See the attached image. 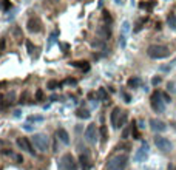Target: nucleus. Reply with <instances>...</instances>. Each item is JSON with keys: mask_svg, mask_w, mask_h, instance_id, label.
I'll use <instances>...</instances> for the list:
<instances>
[{"mask_svg": "<svg viewBox=\"0 0 176 170\" xmlns=\"http://www.w3.org/2000/svg\"><path fill=\"white\" fill-rule=\"evenodd\" d=\"M26 28L30 33H40L42 31V20L39 19V17H30V20L26 22Z\"/></svg>", "mask_w": 176, "mask_h": 170, "instance_id": "8", "label": "nucleus"}, {"mask_svg": "<svg viewBox=\"0 0 176 170\" xmlns=\"http://www.w3.org/2000/svg\"><path fill=\"white\" fill-rule=\"evenodd\" d=\"M11 34H13V37H14L17 42H22V39H23V33H22V28H20V26H13Z\"/></svg>", "mask_w": 176, "mask_h": 170, "instance_id": "18", "label": "nucleus"}, {"mask_svg": "<svg viewBox=\"0 0 176 170\" xmlns=\"http://www.w3.org/2000/svg\"><path fill=\"white\" fill-rule=\"evenodd\" d=\"M97 36L102 39V40H107L110 36H111V28L108 23H102L99 28H97Z\"/></svg>", "mask_w": 176, "mask_h": 170, "instance_id": "13", "label": "nucleus"}, {"mask_svg": "<svg viewBox=\"0 0 176 170\" xmlns=\"http://www.w3.org/2000/svg\"><path fill=\"white\" fill-rule=\"evenodd\" d=\"M76 116L77 118H80V119H90V111L88 110H85V108H79L77 111H76Z\"/></svg>", "mask_w": 176, "mask_h": 170, "instance_id": "22", "label": "nucleus"}, {"mask_svg": "<svg viewBox=\"0 0 176 170\" xmlns=\"http://www.w3.org/2000/svg\"><path fill=\"white\" fill-rule=\"evenodd\" d=\"M91 45H93V48H105V43L104 42H99V40H94Z\"/></svg>", "mask_w": 176, "mask_h": 170, "instance_id": "31", "label": "nucleus"}, {"mask_svg": "<svg viewBox=\"0 0 176 170\" xmlns=\"http://www.w3.org/2000/svg\"><path fill=\"white\" fill-rule=\"evenodd\" d=\"M50 2H51V3H56V2H57V0H50Z\"/></svg>", "mask_w": 176, "mask_h": 170, "instance_id": "48", "label": "nucleus"}, {"mask_svg": "<svg viewBox=\"0 0 176 170\" xmlns=\"http://www.w3.org/2000/svg\"><path fill=\"white\" fill-rule=\"evenodd\" d=\"M99 135H100V141H102V144H105V142L108 141V130L105 125H102V127L99 128Z\"/></svg>", "mask_w": 176, "mask_h": 170, "instance_id": "19", "label": "nucleus"}, {"mask_svg": "<svg viewBox=\"0 0 176 170\" xmlns=\"http://www.w3.org/2000/svg\"><path fill=\"white\" fill-rule=\"evenodd\" d=\"M120 108L119 107H114L113 110H111V114H110V122H111V125H113V128H117V121H119V118H120Z\"/></svg>", "mask_w": 176, "mask_h": 170, "instance_id": "15", "label": "nucleus"}, {"mask_svg": "<svg viewBox=\"0 0 176 170\" xmlns=\"http://www.w3.org/2000/svg\"><path fill=\"white\" fill-rule=\"evenodd\" d=\"M42 99H43V90L39 88V90L36 91V101H42Z\"/></svg>", "mask_w": 176, "mask_h": 170, "instance_id": "32", "label": "nucleus"}, {"mask_svg": "<svg viewBox=\"0 0 176 170\" xmlns=\"http://www.w3.org/2000/svg\"><path fill=\"white\" fill-rule=\"evenodd\" d=\"M17 146H19V148H20V150L28 151L30 155H34V148H33V146H31V142H30V139H28V138H25V136L17 138Z\"/></svg>", "mask_w": 176, "mask_h": 170, "instance_id": "9", "label": "nucleus"}, {"mask_svg": "<svg viewBox=\"0 0 176 170\" xmlns=\"http://www.w3.org/2000/svg\"><path fill=\"white\" fill-rule=\"evenodd\" d=\"M25 45H26V50H28V53L30 54H33L34 53V48H33V43H31V40L28 39V40H25Z\"/></svg>", "mask_w": 176, "mask_h": 170, "instance_id": "29", "label": "nucleus"}, {"mask_svg": "<svg viewBox=\"0 0 176 170\" xmlns=\"http://www.w3.org/2000/svg\"><path fill=\"white\" fill-rule=\"evenodd\" d=\"M5 45H6V40L5 39H0V54L5 51Z\"/></svg>", "mask_w": 176, "mask_h": 170, "instance_id": "43", "label": "nucleus"}, {"mask_svg": "<svg viewBox=\"0 0 176 170\" xmlns=\"http://www.w3.org/2000/svg\"><path fill=\"white\" fill-rule=\"evenodd\" d=\"M11 6H13V5H11V2H9V0H2V3H0V8H2L3 11H8Z\"/></svg>", "mask_w": 176, "mask_h": 170, "instance_id": "27", "label": "nucleus"}, {"mask_svg": "<svg viewBox=\"0 0 176 170\" xmlns=\"http://www.w3.org/2000/svg\"><path fill=\"white\" fill-rule=\"evenodd\" d=\"M119 45H120V48H125V45H127V40H125V36L122 34L120 36V40H119Z\"/></svg>", "mask_w": 176, "mask_h": 170, "instance_id": "40", "label": "nucleus"}, {"mask_svg": "<svg viewBox=\"0 0 176 170\" xmlns=\"http://www.w3.org/2000/svg\"><path fill=\"white\" fill-rule=\"evenodd\" d=\"M128 87L130 88H137L139 85L142 84V80H141V77H131V79H128Z\"/></svg>", "mask_w": 176, "mask_h": 170, "instance_id": "20", "label": "nucleus"}, {"mask_svg": "<svg viewBox=\"0 0 176 170\" xmlns=\"http://www.w3.org/2000/svg\"><path fill=\"white\" fill-rule=\"evenodd\" d=\"M154 144H156V147L159 148L161 151H164V153H169V151H172V142L167 139V138H164V136H154Z\"/></svg>", "mask_w": 176, "mask_h": 170, "instance_id": "7", "label": "nucleus"}, {"mask_svg": "<svg viewBox=\"0 0 176 170\" xmlns=\"http://www.w3.org/2000/svg\"><path fill=\"white\" fill-rule=\"evenodd\" d=\"M70 65L74 67V68H80L83 71H88L90 70V64H88L87 60H76V62H71Z\"/></svg>", "mask_w": 176, "mask_h": 170, "instance_id": "17", "label": "nucleus"}, {"mask_svg": "<svg viewBox=\"0 0 176 170\" xmlns=\"http://www.w3.org/2000/svg\"><path fill=\"white\" fill-rule=\"evenodd\" d=\"M131 135H133V139H139V138H141V135H139V131H137V127H136V122L131 124Z\"/></svg>", "mask_w": 176, "mask_h": 170, "instance_id": "26", "label": "nucleus"}, {"mask_svg": "<svg viewBox=\"0 0 176 170\" xmlns=\"http://www.w3.org/2000/svg\"><path fill=\"white\" fill-rule=\"evenodd\" d=\"M104 20H105V23H111V16H110V13L108 11H104Z\"/></svg>", "mask_w": 176, "mask_h": 170, "instance_id": "35", "label": "nucleus"}, {"mask_svg": "<svg viewBox=\"0 0 176 170\" xmlns=\"http://www.w3.org/2000/svg\"><path fill=\"white\" fill-rule=\"evenodd\" d=\"M63 84H68V85H76V84H77V80H76V79H65V80H63Z\"/></svg>", "mask_w": 176, "mask_h": 170, "instance_id": "42", "label": "nucleus"}, {"mask_svg": "<svg viewBox=\"0 0 176 170\" xmlns=\"http://www.w3.org/2000/svg\"><path fill=\"white\" fill-rule=\"evenodd\" d=\"M62 84H59L57 80H50L48 84H46V88H48V90H56V88H59Z\"/></svg>", "mask_w": 176, "mask_h": 170, "instance_id": "25", "label": "nucleus"}, {"mask_svg": "<svg viewBox=\"0 0 176 170\" xmlns=\"http://www.w3.org/2000/svg\"><path fill=\"white\" fill-rule=\"evenodd\" d=\"M14 158H16L17 163H23V156H22V155H16Z\"/></svg>", "mask_w": 176, "mask_h": 170, "instance_id": "45", "label": "nucleus"}, {"mask_svg": "<svg viewBox=\"0 0 176 170\" xmlns=\"http://www.w3.org/2000/svg\"><path fill=\"white\" fill-rule=\"evenodd\" d=\"M167 23H169V26L172 30H176V16L175 14H169V17H167Z\"/></svg>", "mask_w": 176, "mask_h": 170, "instance_id": "24", "label": "nucleus"}, {"mask_svg": "<svg viewBox=\"0 0 176 170\" xmlns=\"http://www.w3.org/2000/svg\"><path fill=\"white\" fill-rule=\"evenodd\" d=\"M162 97H164V101H165V104H169V102H172V97L167 94V93H162Z\"/></svg>", "mask_w": 176, "mask_h": 170, "instance_id": "44", "label": "nucleus"}, {"mask_svg": "<svg viewBox=\"0 0 176 170\" xmlns=\"http://www.w3.org/2000/svg\"><path fill=\"white\" fill-rule=\"evenodd\" d=\"M130 130H131V127H125V128H124V131H122V138H124V139H127V138H128V135H130Z\"/></svg>", "mask_w": 176, "mask_h": 170, "instance_id": "39", "label": "nucleus"}, {"mask_svg": "<svg viewBox=\"0 0 176 170\" xmlns=\"http://www.w3.org/2000/svg\"><path fill=\"white\" fill-rule=\"evenodd\" d=\"M167 88H169V91L176 93V84L175 82H169V84H167Z\"/></svg>", "mask_w": 176, "mask_h": 170, "instance_id": "34", "label": "nucleus"}, {"mask_svg": "<svg viewBox=\"0 0 176 170\" xmlns=\"http://www.w3.org/2000/svg\"><path fill=\"white\" fill-rule=\"evenodd\" d=\"M33 144L39 151H46L50 147V138L45 133H36L33 136Z\"/></svg>", "mask_w": 176, "mask_h": 170, "instance_id": "4", "label": "nucleus"}, {"mask_svg": "<svg viewBox=\"0 0 176 170\" xmlns=\"http://www.w3.org/2000/svg\"><path fill=\"white\" fill-rule=\"evenodd\" d=\"M43 121V116H30V118H28V122H42Z\"/></svg>", "mask_w": 176, "mask_h": 170, "instance_id": "28", "label": "nucleus"}, {"mask_svg": "<svg viewBox=\"0 0 176 170\" xmlns=\"http://www.w3.org/2000/svg\"><path fill=\"white\" fill-rule=\"evenodd\" d=\"M127 119H128V113H127V111H122V113H120L119 121H117V128L124 127V125L127 124Z\"/></svg>", "mask_w": 176, "mask_h": 170, "instance_id": "23", "label": "nucleus"}, {"mask_svg": "<svg viewBox=\"0 0 176 170\" xmlns=\"http://www.w3.org/2000/svg\"><path fill=\"white\" fill-rule=\"evenodd\" d=\"M79 163H80V167L82 170H90L91 169V158H90V153H88V150L87 148H83V151L80 153L79 156Z\"/></svg>", "mask_w": 176, "mask_h": 170, "instance_id": "10", "label": "nucleus"}, {"mask_svg": "<svg viewBox=\"0 0 176 170\" xmlns=\"http://www.w3.org/2000/svg\"><path fill=\"white\" fill-rule=\"evenodd\" d=\"M139 6H141V8H145V10H151V8L154 6V2H150V3H141Z\"/></svg>", "mask_w": 176, "mask_h": 170, "instance_id": "36", "label": "nucleus"}, {"mask_svg": "<svg viewBox=\"0 0 176 170\" xmlns=\"http://www.w3.org/2000/svg\"><path fill=\"white\" fill-rule=\"evenodd\" d=\"M120 94H122V97H124V101H125L127 104H130V102H131V96H130L128 93H125V91H120Z\"/></svg>", "mask_w": 176, "mask_h": 170, "instance_id": "33", "label": "nucleus"}, {"mask_svg": "<svg viewBox=\"0 0 176 170\" xmlns=\"http://www.w3.org/2000/svg\"><path fill=\"white\" fill-rule=\"evenodd\" d=\"M150 128L153 130V131H156V133H161V131H165L167 130V125H165V122L164 121H161V119H150Z\"/></svg>", "mask_w": 176, "mask_h": 170, "instance_id": "12", "label": "nucleus"}, {"mask_svg": "<svg viewBox=\"0 0 176 170\" xmlns=\"http://www.w3.org/2000/svg\"><path fill=\"white\" fill-rule=\"evenodd\" d=\"M150 105L151 108L156 111V113H164L165 110V101L162 97V93L161 91H154L150 97Z\"/></svg>", "mask_w": 176, "mask_h": 170, "instance_id": "5", "label": "nucleus"}, {"mask_svg": "<svg viewBox=\"0 0 176 170\" xmlns=\"http://www.w3.org/2000/svg\"><path fill=\"white\" fill-rule=\"evenodd\" d=\"M23 2H25V3H28V2H30V0H23Z\"/></svg>", "mask_w": 176, "mask_h": 170, "instance_id": "49", "label": "nucleus"}, {"mask_svg": "<svg viewBox=\"0 0 176 170\" xmlns=\"http://www.w3.org/2000/svg\"><path fill=\"white\" fill-rule=\"evenodd\" d=\"M147 155H148V144H147V142H142L141 148H139V150L136 151V155H134V161H136V163L145 161V159H147Z\"/></svg>", "mask_w": 176, "mask_h": 170, "instance_id": "11", "label": "nucleus"}, {"mask_svg": "<svg viewBox=\"0 0 176 170\" xmlns=\"http://www.w3.org/2000/svg\"><path fill=\"white\" fill-rule=\"evenodd\" d=\"M2 101H3V99H2V97H0V110H2V108H3V107H5V105H3V102H2Z\"/></svg>", "mask_w": 176, "mask_h": 170, "instance_id": "47", "label": "nucleus"}, {"mask_svg": "<svg viewBox=\"0 0 176 170\" xmlns=\"http://www.w3.org/2000/svg\"><path fill=\"white\" fill-rule=\"evenodd\" d=\"M161 80H162L161 76H156V77L151 79V84H153V85H159V84H161Z\"/></svg>", "mask_w": 176, "mask_h": 170, "instance_id": "38", "label": "nucleus"}, {"mask_svg": "<svg viewBox=\"0 0 176 170\" xmlns=\"http://www.w3.org/2000/svg\"><path fill=\"white\" fill-rule=\"evenodd\" d=\"M20 114H22L20 110H16V111H14V118H20Z\"/></svg>", "mask_w": 176, "mask_h": 170, "instance_id": "46", "label": "nucleus"}, {"mask_svg": "<svg viewBox=\"0 0 176 170\" xmlns=\"http://www.w3.org/2000/svg\"><path fill=\"white\" fill-rule=\"evenodd\" d=\"M127 164H128V155L127 153H120V155L113 156L108 161L107 170H125Z\"/></svg>", "mask_w": 176, "mask_h": 170, "instance_id": "1", "label": "nucleus"}, {"mask_svg": "<svg viewBox=\"0 0 176 170\" xmlns=\"http://www.w3.org/2000/svg\"><path fill=\"white\" fill-rule=\"evenodd\" d=\"M56 136H57V139L62 142L63 146H68L70 144V135L68 131L65 128H57V131H56Z\"/></svg>", "mask_w": 176, "mask_h": 170, "instance_id": "14", "label": "nucleus"}, {"mask_svg": "<svg viewBox=\"0 0 176 170\" xmlns=\"http://www.w3.org/2000/svg\"><path fill=\"white\" fill-rule=\"evenodd\" d=\"M147 54L151 59H165L170 56V50L165 45H150L147 48Z\"/></svg>", "mask_w": 176, "mask_h": 170, "instance_id": "2", "label": "nucleus"}, {"mask_svg": "<svg viewBox=\"0 0 176 170\" xmlns=\"http://www.w3.org/2000/svg\"><path fill=\"white\" fill-rule=\"evenodd\" d=\"M57 37H59V31H57V30H54V31L50 34V37H48V43H46V51H50V50L53 48V45L56 43Z\"/></svg>", "mask_w": 176, "mask_h": 170, "instance_id": "16", "label": "nucleus"}, {"mask_svg": "<svg viewBox=\"0 0 176 170\" xmlns=\"http://www.w3.org/2000/svg\"><path fill=\"white\" fill-rule=\"evenodd\" d=\"M57 170H77V163L71 153H65L57 164Z\"/></svg>", "mask_w": 176, "mask_h": 170, "instance_id": "3", "label": "nucleus"}, {"mask_svg": "<svg viewBox=\"0 0 176 170\" xmlns=\"http://www.w3.org/2000/svg\"><path fill=\"white\" fill-rule=\"evenodd\" d=\"M128 31H130V22H127V20H125V22L122 23V34L125 36Z\"/></svg>", "mask_w": 176, "mask_h": 170, "instance_id": "30", "label": "nucleus"}, {"mask_svg": "<svg viewBox=\"0 0 176 170\" xmlns=\"http://www.w3.org/2000/svg\"><path fill=\"white\" fill-rule=\"evenodd\" d=\"M59 47H60V50H62L63 53H67V51L70 50V43H59Z\"/></svg>", "mask_w": 176, "mask_h": 170, "instance_id": "37", "label": "nucleus"}, {"mask_svg": "<svg viewBox=\"0 0 176 170\" xmlns=\"http://www.w3.org/2000/svg\"><path fill=\"white\" fill-rule=\"evenodd\" d=\"M83 138H85V141L88 142V144H91V146L96 144L97 142V127H96V124H90L85 128Z\"/></svg>", "mask_w": 176, "mask_h": 170, "instance_id": "6", "label": "nucleus"}, {"mask_svg": "<svg viewBox=\"0 0 176 170\" xmlns=\"http://www.w3.org/2000/svg\"><path fill=\"white\" fill-rule=\"evenodd\" d=\"M23 128L26 130V131H34V127L30 124V122H26V124H23Z\"/></svg>", "mask_w": 176, "mask_h": 170, "instance_id": "41", "label": "nucleus"}, {"mask_svg": "<svg viewBox=\"0 0 176 170\" xmlns=\"http://www.w3.org/2000/svg\"><path fill=\"white\" fill-rule=\"evenodd\" d=\"M96 96H97V99H99V101H107V99H108V93H107V90H105L104 87L99 88L97 93H96Z\"/></svg>", "mask_w": 176, "mask_h": 170, "instance_id": "21", "label": "nucleus"}]
</instances>
